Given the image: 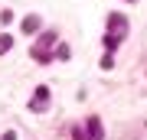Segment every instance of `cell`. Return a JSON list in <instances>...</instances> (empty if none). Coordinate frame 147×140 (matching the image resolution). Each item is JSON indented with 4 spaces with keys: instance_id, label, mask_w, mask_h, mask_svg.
<instances>
[{
    "instance_id": "5b68a950",
    "label": "cell",
    "mask_w": 147,
    "mask_h": 140,
    "mask_svg": "<svg viewBox=\"0 0 147 140\" xmlns=\"http://www.w3.org/2000/svg\"><path fill=\"white\" fill-rule=\"evenodd\" d=\"M39 26H42V23H39V16H36V13H30L26 20H23V33H36Z\"/></svg>"
},
{
    "instance_id": "6da1fadb",
    "label": "cell",
    "mask_w": 147,
    "mask_h": 140,
    "mask_svg": "<svg viewBox=\"0 0 147 140\" xmlns=\"http://www.w3.org/2000/svg\"><path fill=\"white\" fill-rule=\"evenodd\" d=\"M105 130H101V117H88L85 124H79L72 130V140H101Z\"/></svg>"
},
{
    "instance_id": "7a4b0ae2",
    "label": "cell",
    "mask_w": 147,
    "mask_h": 140,
    "mask_svg": "<svg viewBox=\"0 0 147 140\" xmlns=\"http://www.w3.org/2000/svg\"><path fill=\"white\" fill-rule=\"evenodd\" d=\"M53 42H56V33H46V36H42V42H36V46H33V59H36V62H42V65H46L49 59H56V52H46Z\"/></svg>"
},
{
    "instance_id": "30bf717a",
    "label": "cell",
    "mask_w": 147,
    "mask_h": 140,
    "mask_svg": "<svg viewBox=\"0 0 147 140\" xmlns=\"http://www.w3.org/2000/svg\"><path fill=\"white\" fill-rule=\"evenodd\" d=\"M0 140H16V134H13V130H7V134L0 137Z\"/></svg>"
},
{
    "instance_id": "52a82bcc",
    "label": "cell",
    "mask_w": 147,
    "mask_h": 140,
    "mask_svg": "<svg viewBox=\"0 0 147 140\" xmlns=\"http://www.w3.org/2000/svg\"><path fill=\"white\" fill-rule=\"evenodd\" d=\"M10 49H13V36H10V33H0V56L10 52Z\"/></svg>"
},
{
    "instance_id": "ba28073f",
    "label": "cell",
    "mask_w": 147,
    "mask_h": 140,
    "mask_svg": "<svg viewBox=\"0 0 147 140\" xmlns=\"http://www.w3.org/2000/svg\"><path fill=\"white\" fill-rule=\"evenodd\" d=\"M69 56H72V49H69L65 42H59V46H56V59H59V62H69Z\"/></svg>"
},
{
    "instance_id": "9c48e42d",
    "label": "cell",
    "mask_w": 147,
    "mask_h": 140,
    "mask_svg": "<svg viewBox=\"0 0 147 140\" xmlns=\"http://www.w3.org/2000/svg\"><path fill=\"white\" fill-rule=\"evenodd\" d=\"M101 68H105V72L115 68V52H105V56H101Z\"/></svg>"
},
{
    "instance_id": "8992f818",
    "label": "cell",
    "mask_w": 147,
    "mask_h": 140,
    "mask_svg": "<svg viewBox=\"0 0 147 140\" xmlns=\"http://www.w3.org/2000/svg\"><path fill=\"white\" fill-rule=\"evenodd\" d=\"M118 46H121V36L108 33V36H105V49H108V52H118Z\"/></svg>"
},
{
    "instance_id": "8fae6325",
    "label": "cell",
    "mask_w": 147,
    "mask_h": 140,
    "mask_svg": "<svg viewBox=\"0 0 147 140\" xmlns=\"http://www.w3.org/2000/svg\"><path fill=\"white\" fill-rule=\"evenodd\" d=\"M127 3H137V0H127Z\"/></svg>"
},
{
    "instance_id": "3957f363",
    "label": "cell",
    "mask_w": 147,
    "mask_h": 140,
    "mask_svg": "<svg viewBox=\"0 0 147 140\" xmlns=\"http://www.w3.org/2000/svg\"><path fill=\"white\" fill-rule=\"evenodd\" d=\"M46 108H49V88L39 85V88L33 91V98H30V111H46Z\"/></svg>"
},
{
    "instance_id": "277c9868",
    "label": "cell",
    "mask_w": 147,
    "mask_h": 140,
    "mask_svg": "<svg viewBox=\"0 0 147 140\" xmlns=\"http://www.w3.org/2000/svg\"><path fill=\"white\" fill-rule=\"evenodd\" d=\"M108 33H115V36H121V39H124V33H127V16L111 13V16H108Z\"/></svg>"
}]
</instances>
